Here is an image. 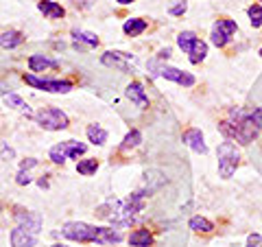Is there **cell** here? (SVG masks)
I'll list each match as a JSON object with an SVG mask.
<instances>
[{"label": "cell", "instance_id": "cell-1", "mask_svg": "<svg viewBox=\"0 0 262 247\" xmlns=\"http://www.w3.org/2000/svg\"><path fill=\"white\" fill-rule=\"evenodd\" d=\"M219 129L229 138V140H236L241 145H251L253 138H258L260 129H262V110L256 108L251 112H245L241 108L232 110L229 118L223 120L219 125Z\"/></svg>", "mask_w": 262, "mask_h": 247}, {"label": "cell", "instance_id": "cell-2", "mask_svg": "<svg viewBox=\"0 0 262 247\" xmlns=\"http://www.w3.org/2000/svg\"><path fill=\"white\" fill-rule=\"evenodd\" d=\"M61 234L70 241H79V243H98V245H114L122 241V232L114 228H98V225H90L83 221H70L61 228Z\"/></svg>", "mask_w": 262, "mask_h": 247}, {"label": "cell", "instance_id": "cell-3", "mask_svg": "<svg viewBox=\"0 0 262 247\" xmlns=\"http://www.w3.org/2000/svg\"><path fill=\"white\" fill-rule=\"evenodd\" d=\"M44 219L39 212H20L18 225L11 232V247H35Z\"/></svg>", "mask_w": 262, "mask_h": 247}, {"label": "cell", "instance_id": "cell-4", "mask_svg": "<svg viewBox=\"0 0 262 247\" xmlns=\"http://www.w3.org/2000/svg\"><path fill=\"white\" fill-rule=\"evenodd\" d=\"M110 205L114 215H110L107 221H112L116 228H127L138 217V212L144 208V191H136L125 201H110Z\"/></svg>", "mask_w": 262, "mask_h": 247}, {"label": "cell", "instance_id": "cell-5", "mask_svg": "<svg viewBox=\"0 0 262 247\" xmlns=\"http://www.w3.org/2000/svg\"><path fill=\"white\" fill-rule=\"evenodd\" d=\"M149 72H151V77H164L168 81H175V84L184 86V88H192L194 86V77L190 75V72L162 64V59H151L149 61Z\"/></svg>", "mask_w": 262, "mask_h": 247}, {"label": "cell", "instance_id": "cell-6", "mask_svg": "<svg viewBox=\"0 0 262 247\" xmlns=\"http://www.w3.org/2000/svg\"><path fill=\"white\" fill-rule=\"evenodd\" d=\"M177 44H179V48H182L188 57H190L192 64H201L203 59H206V55H208V44L201 42V39L196 37L194 33H190V31L179 33V35H177Z\"/></svg>", "mask_w": 262, "mask_h": 247}, {"label": "cell", "instance_id": "cell-7", "mask_svg": "<svg viewBox=\"0 0 262 247\" xmlns=\"http://www.w3.org/2000/svg\"><path fill=\"white\" fill-rule=\"evenodd\" d=\"M241 153L234 142H221L219 145V175L223 179H229L238 167Z\"/></svg>", "mask_w": 262, "mask_h": 247}, {"label": "cell", "instance_id": "cell-8", "mask_svg": "<svg viewBox=\"0 0 262 247\" xmlns=\"http://www.w3.org/2000/svg\"><path fill=\"white\" fill-rule=\"evenodd\" d=\"M35 120L37 125L42 129H48V131H59V129H66L70 125L68 116L59 110V108H44L35 114Z\"/></svg>", "mask_w": 262, "mask_h": 247}, {"label": "cell", "instance_id": "cell-9", "mask_svg": "<svg viewBox=\"0 0 262 247\" xmlns=\"http://www.w3.org/2000/svg\"><path fill=\"white\" fill-rule=\"evenodd\" d=\"M88 151V145L77 142V140H63V142L55 145L51 149V160L55 164H63L66 160H75L79 155H83Z\"/></svg>", "mask_w": 262, "mask_h": 247}, {"label": "cell", "instance_id": "cell-10", "mask_svg": "<svg viewBox=\"0 0 262 247\" xmlns=\"http://www.w3.org/2000/svg\"><path fill=\"white\" fill-rule=\"evenodd\" d=\"M24 81L29 86L37 88V90H44V92H53V94H66L72 90V84L70 81H59V79H39L35 77L33 72H27L24 75Z\"/></svg>", "mask_w": 262, "mask_h": 247}, {"label": "cell", "instance_id": "cell-11", "mask_svg": "<svg viewBox=\"0 0 262 247\" xmlns=\"http://www.w3.org/2000/svg\"><path fill=\"white\" fill-rule=\"evenodd\" d=\"M238 31V27H236V22L234 20H229V18H219L214 22V27H212V33H210V37H212V44L219 46V48H223L229 39L234 37V33Z\"/></svg>", "mask_w": 262, "mask_h": 247}, {"label": "cell", "instance_id": "cell-12", "mask_svg": "<svg viewBox=\"0 0 262 247\" xmlns=\"http://www.w3.org/2000/svg\"><path fill=\"white\" fill-rule=\"evenodd\" d=\"M101 61L105 66H110V68H118L122 72H129V61H134V55H129V53H118V51H107L103 57H101Z\"/></svg>", "mask_w": 262, "mask_h": 247}, {"label": "cell", "instance_id": "cell-13", "mask_svg": "<svg viewBox=\"0 0 262 247\" xmlns=\"http://www.w3.org/2000/svg\"><path fill=\"white\" fill-rule=\"evenodd\" d=\"M125 94H127V98H129L131 103L138 105V108H149V96H146L142 84H138V81H134V84L127 86Z\"/></svg>", "mask_w": 262, "mask_h": 247}, {"label": "cell", "instance_id": "cell-14", "mask_svg": "<svg viewBox=\"0 0 262 247\" xmlns=\"http://www.w3.org/2000/svg\"><path fill=\"white\" fill-rule=\"evenodd\" d=\"M184 142L196 153H203V155L208 153V147H206V142H203V134L199 129H188L184 134Z\"/></svg>", "mask_w": 262, "mask_h": 247}, {"label": "cell", "instance_id": "cell-15", "mask_svg": "<svg viewBox=\"0 0 262 247\" xmlns=\"http://www.w3.org/2000/svg\"><path fill=\"white\" fill-rule=\"evenodd\" d=\"M37 9L42 11L48 20H57V18H63V7L53 3V0H42V3H37Z\"/></svg>", "mask_w": 262, "mask_h": 247}, {"label": "cell", "instance_id": "cell-16", "mask_svg": "<svg viewBox=\"0 0 262 247\" xmlns=\"http://www.w3.org/2000/svg\"><path fill=\"white\" fill-rule=\"evenodd\" d=\"M29 68H31V72H42L46 68H57V61L48 59V57H44V55H31L29 57Z\"/></svg>", "mask_w": 262, "mask_h": 247}, {"label": "cell", "instance_id": "cell-17", "mask_svg": "<svg viewBox=\"0 0 262 247\" xmlns=\"http://www.w3.org/2000/svg\"><path fill=\"white\" fill-rule=\"evenodd\" d=\"M24 42V35H22V33L20 31H5L3 33V35H0V46H3V48H9V51H11V48H15V46H20Z\"/></svg>", "mask_w": 262, "mask_h": 247}, {"label": "cell", "instance_id": "cell-18", "mask_svg": "<svg viewBox=\"0 0 262 247\" xmlns=\"http://www.w3.org/2000/svg\"><path fill=\"white\" fill-rule=\"evenodd\" d=\"M129 243L131 247H149L153 243V236L149 230H136V232H131Z\"/></svg>", "mask_w": 262, "mask_h": 247}, {"label": "cell", "instance_id": "cell-19", "mask_svg": "<svg viewBox=\"0 0 262 247\" xmlns=\"http://www.w3.org/2000/svg\"><path fill=\"white\" fill-rule=\"evenodd\" d=\"M5 103L9 105V108H13V110H18V112H22V114H27V116H31V108L27 105V101H24V98H20L18 94H13V92L5 94Z\"/></svg>", "mask_w": 262, "mask_h": 247}, {"label": "cell", "instance_id": "cell-20", "mask_svg": "<svg viewBox=\"0 0 262 247\" xmlns=\"http://www.w3.org/2000/svg\"><path fill=\"white\" fill-rule=\"evenodd\" d=\"M88 138H90V142L96 145V147H101L107 142V131H105L101 125H90L88 127Z\"/></svg>", "mask_w": 262, "mask_h": 247}, {"label": "cell", "instance_id": "cell-21", "mask_svg": "<svg viewBox=\"0 0 262 247\" xmlns=\"http://www.w3.org/2000/svg\"><path fill=\"white\" fill-rule=\"evenodd\" d=\"M144 29H146V20H140V18H129L125 22V27H122V31H125L127 35H131V37L144 33Z\"/></svg>", "mask_w": 262, "mask_h": 247}, {"label": "cell", "instance_id": "cell-22", "mask_svg": "<svg viewBox=\"0 0 262 247\" xmlns=\"http://www.w3.org/2000/svg\"><path fill=\"white\" fill-rule=\"evenodd\" d=\"M37 164V160L35 158H29L27 162H22V167H20V171H18V177H15V182H18L20 186H27V184H31V177H29V169H33Z\"/></svg>", "mask_w": 262, "mask_h": 247}, {"label": "cell", "instance_id": "cell-23", "mask_svg": "<svg viewBox=\"0 0 262 247\" xmlns=\"http://www.w3.org/2000/svg\"><path fill=\"white\" fill-rule=\"evenodd\" d=\"M188 225H190V230H194V232H212V230H214L212 221H208L206 217H192Z\"/></svg>", "mask_w": 262, "mask_h": 247}, {"label": "cell", "instance_id": "cell-24", "mask_svg": "<svg viewBox=\"0 0 262 247\" xmlns=\"http://www.w3.org/2000/svg\"><path fill=\"white\" fill-rule=\"evenodd\" d=\"M72 37H75V42H83V44H88V46H98V37L94 35V33L75 29V31H72Z\"/></svg>", "mask_w": 262, "mask_h": 247}, {"label": "cell", "instance_id": "cell-25", "mask_svg": "<svg viewBox=\"0 0 262 247\" xmlns=\"http://www.w3.org/2000/svg\"><path fill=\"white\" fill-rule=\"evenodd\" d=\"M142 142V134H140V131H138V129H131L129 131V134L125 136V140H122V149H134V147H138V145H140Z\"/></svg>", "mask_w": 262, "mask_h": 247}, {"label": "cell", "instance_id": "cell-26", "mask_svg": "<svg viewBox=\"0 0 262 247\" xmlns=\"http://www.w3.org/2000/svg\"><path fill=\"white\" fill-rule=\"evenodd\" d=\"M247 13H249L251 27H253V29H260V27H262V7H260V5H251L249 9H247Z\"/></svg>", "mask_w": 262, "mask_h": 247}, {"label": "cell", "instance_id": "cell-27", "mask_svg": "<svg viewBox=\"0 0 262 247\" xmlns=\"http://www.w3.org/2000/svg\"><path fill=\"white\" fill-rule=\"evenodd\" d=\"M96 169H98L96 160H81L77 164V171L81 173V175H92V173H96Z\"/></svg>", "mask_w": 262, "mask_h": 247}, {"label": "cell", "instance_id": "cell-28", "mask_svg": "<svg viewBox=\"0 0 262 247\" xmlns=\"http://www.w3.org/2000/svg\"><path fill=\"white\" fill-rule=\"evenodd\" d=\"M186 9H188L186 0H173V5L168 7V13H170V15H184Z\"/></svg>", "mask_w": 262, "mask_h": 247}, {"label": "cell", "instance_id": "cell-29", "mask_svg": "<svg viewBox=\"0 0 262 247\" xmlns=\"http://www.w3.org/2000/svg\"><path fill=\"white\" fill-rule=\"evenodd\" d=\"M13 158H15V151L7 142H0V160H13Z\"/></svg>", "mask_w": 262, "mask_h": 247}, {"label": "cell", "instance_id": "cell-30", "mask_svg": "<svg viewBox=\"0 0 262 247\" xmlns=\"http://www.w3.org/2000/svg\"><path fill=\"white\" fill-rule=\"evenodd\" d=\"M247 247H262V234H249Z\"/></svg>", "mask_w": 262, "mask_h": 247}, {"label": "cell", "instance_id": "cell-31", "mask_svg": "<svg viewBox=\"0 0 262 247\" xmlns=\"http://www.w3.org/2000/svg\"><path fill=\"white\" fill-rule=\"evenodd\" d=\"M92 3H94V0H75V5L81 7V9H88V7L92 5Z\"/></svg>", "mask_w": 262, "mask_h": 247}, {"label": "cell", "instance_id": "cell-32", "mask_svg": "<svg viewBox=\"0 0 262 247\" xmlns=\"http://www.w3.org/2000/svg\"><path fill=\"white\" fill-rule=\"evenodd\" d=\"M116 3H120V5H131L134 0H116Z\"/></svg>", "mask_w": 262, "mask_h": 247}, {"label": "cell", "instance_id": "cell-33", "mask_svg": "<svg viewBox=\"0 0 262 247\" xmlns=\"http://www.w3.org/2000/svg\"><path fill=\"white\" fill-rule=\"evenodd\" d=\"M53 247H68V245H61V243H55Z\"/></svg>", "mask_w": 262, "mask_h": 247}, {"label": "cell", "instance_id": "cell-34", "mask_svg": "<svg viewBox=\"0 0 262 247\" xmlns=\"http://www.w3.org/2000/svg\"><path fill=\"white\" fill-rule=\"evenodd\" d=\"M260 57H262V48H260Z\"/></svg>", "mask_w": 262, "mask_h": 247}, {"label": "cell", "instance_id": "cell-35", "mask_svg": "<svg viewBox=\"0 0 262 247\" xmlns=\"http://www.w3.org/2000/svg\"><path fill=\"white\" fill-rule=\"evenodd\" d=\"M260 3H262V0H260Z\"/></svg>", "mask_w": 262, "mask_h": 247}]
</instances>
